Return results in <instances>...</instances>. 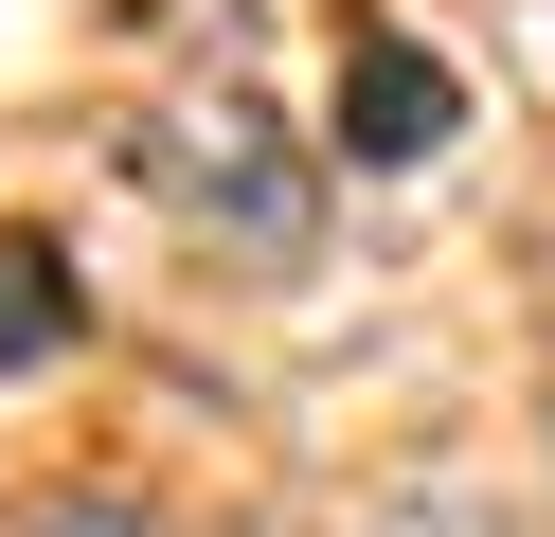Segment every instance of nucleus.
<instances>
[{
    "label": "nucleus",
    "mask_w": 555,
    "mask_h": 537,
    "mask_svg": "<svg viewBox=\"0 0 555 537\" xmlns=\"http://www.w3.org/2000/svg\"><path fill=\"white\" fill-rule=\"evenodd\" d=\"M54 341H73V251L37 215H0V376H37Z\"/></svg>",
    "instance_id": "7ed1b4c3"
},
{
    "label": "nucleus",
    "mask_w": 555,
    "mask_h": 537,
    "mask_svg": "<svg viewBox=\"0 0 555 537\" xmlns=\"http://www.w3.org/2000/svg\"><path fill=\"white\" fill-rule=\"evenodd\" d=\"M466 126V72L430 54V36H340V162H430V143Z\"/></svg>",
    "instance_id": "f03ea898"
},
{
    "label": "nucleus",
    "mask_w": 555,
    "mask_h": 537,
    "mask_svg": "<svg viewBox=\"0 0 555 537\" xmlns=\"http://www.w3.org/2000/svg\"><path fill=\"white\" fill-rule=\"evenodd\" d=\"M340 537H519V501L483 484V465H412V484H376Z\"/></svg>",
    "instance_id": "20e7f679"
},
{
    "label": "nucleus",
    "mask_w": 555,
    "mask_h": 537,
    "mask_svg": "<svg viewBox=\"0 0 555 537\" xmlns=\"http://www.w3.org/2000/svg\"><path fill=\"white\" fill-rule=\"evenodd\" d=\"M144 179H162L180 215H216L233 251H269V269L305 251V162H287L233 90H216V107H162V126H144Z\"/></svg>",
    "instance_id": "f257e3e1"
}]
</instances>
